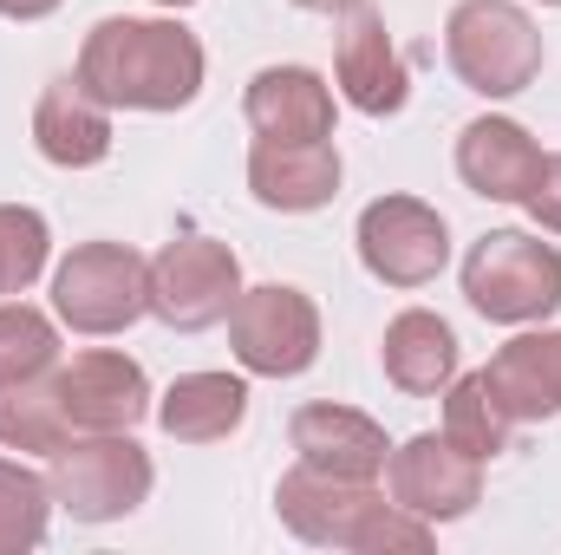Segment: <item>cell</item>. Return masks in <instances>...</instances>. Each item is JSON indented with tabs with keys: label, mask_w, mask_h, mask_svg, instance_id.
Here are the masks:
<instances>
[{
	"label": "cell",
	"mask_w": 561,
	"mask_h": 555,
	"mask_svg": "<svg viewBox=\"0 0 561 555\" xmlns=\"http://www.w3.org/2000/svg\"><path fill=\"white\" fill-rule=\"evenodd\" d=\"M72 72L112 112H183L209 79V53L170 13H105L85 33Z\"/></svg>",
	"instance_id": "1"
},
{
	"label": "cell",
	"mask_w": 561,
	"mask_h": 555,
	"mask_svg": "<svg viewBox=\"0 0 561 555\" xmlns=\"http://www.w3.org/2000/svg\"><path fill=\"white\" fill-rule=\"evenodd\" d=\"M275 517L287 523V536L313 543V550H346V555H419L437 543V530L419 523L412 510H399L379 484L359 477H327V471H280L275 484Z\"/></svg>",
	"instance_id": "2"
},
{
	"label": "cell",
	"mask_w": 561,
	"mask_h": 555,
	"mask_svg": "<svg viewBox=\"0 0 561 555\" xmlns=\"http://www.w3.org/2000/svg\"><path fill=\"white\" fill-rule=\"evenodd\" d=\"M444 59L450 72L463 79V92L477 99H516L542 79V26L529 7L516 0H457L450 20H444Z\"/></svg>",
	"instance_id": "3"
},
{
	"label": "cell",
	"mask_w": 561,
	"mask_h": 555,
	"mask_svg": "<svg viewBox=\"0 0 561 555\" xmlns=\"http://www.w3.org/2000/svg\"><path fill=\"white\" fill-rule=\"evenodd\" d=\"M46 484L72 523H118L150 503L157 464L131 431H72L46 457Z\"/></svg>",
	"instance_id": "4"
},
{
	"label": "cell",
	"mask_w": 561,
	"mask_h": 555,
	"mask_svg": "<svg viewBox=\"0 0 561 555\" xmlns=\"http://www.w3.org/2000/svg\"><path fill=\"white\" fill-rule=\"evenodd\" d=\"M463 301L496 327H536L561 307V249L529 229H490L463 256Z\"/></svg>",
	"instance_id": "5"
},
{
	"label": "cell",
	"mask_w": 561,
	"mask_h": 555,
	"mask_svg": "<svg viewBox=\"0 0 561 555\" xmlns=\"http://www.w3.org/2000/svg\"><path fill=\"white\" fill-rule=\"evenodd\" d=\"M53 314L59 327L85 333V340H112L131 320L150 314V262L131 242H79L72 256L53 262Z\"/></svg>",
	"instance_id": "6"
},
{
	"label": "cell",
	"mask_w": 561,
	"mask_h": 555,
	"mask_svg": "<svg viewBox=\"0 0 561 555\" xmlns=\"http://www.w3.org/2000/svg\"><path fill=\"white\" fill-rule=\"evenodd\" d=\"M242 301V262L216 236H176L150 256V320L170 333H209Z\"/></svg>",
	"instance_id": "7"
},
{
	"label": "cell",
	"mask_w": 561,
	"mask_h": 555,
	"mask_svg": "<svg viewBox=\"0 0 561 555\" xmlns=\"http://www.w3.org/2000/svg\"><path fill=\"white\" fill-rule=\"evenodd\" d=\"M229 347H236V366L255 373V380H300L320 360L313 294L294 287V281L242 287V301L229 307Z\"/></svg>",
	"instance_id": "8"
},
{
	"label": "cell",
	"mask_w": 561,
	"mask_h": 555,
	"mask_svg": "<svg viewBox=\"0 0 561 555\" xmlns=\"http://www.w3.org/2000/svg\"><path fill=\"white\" fill-rule=\"evenodd\" d=\"M359 262L386 287H431L450 262V223L424 196H373L359 209Z\"/></svg>",
	"instance_id": "9"
},
{
	"label": "cell",
	"mask_w": 561,
	"mask_h": 555,
	"mask_svg": "<svg viewBox=\"0 0 561 555\" xmlns=\"http://www.w3.org/2000/svg\"><path fill=\"white\" fill-rule=\"evenodd\" d=\"M386 497L399 510H412L419 523H463L483 503V457L457 451L444 431H419L405 444H392L386 457Z\"/></svg>",
	"instance_id": "10"
},
{
	"label": "cell",
	"mask_w": 561,
	"mask_h": 555,
	"mask_svg": "<svg viewBox=\"0 0 561 555\" xmlns=\"http://www.w3.org/2000/svg\"><path fill=\"white\" fill-rule=\"evenodd\" d=\"M333 86L359 118H399L412 105V72H405V53L379 7L346 13V26L333 39Z\"/></svg>",
	"instance_id": "11"
},
{
	"label": "cell",
	"mask_w": 561,
	"mask_h": 555,
	"mask_svg": "<svg viewBox=\"0 0 561 555\" xmlns=\"http://www.w3.org/2000/svg\"><path fill=\"white\" fill-rule=\"evenodd\" d=\"M53 393H59L72 431H131V424H144L150 406H157L144 366L131 353H118V347L72 353V360L53 373Z\"/></svg>",
	"instance_id": "12"
},
{
	"label": "cell",
	"mask_w": 561,
	"mask_h": 555,
	"mask_svg": "<svg viewBox=\"0 0 561 555\" xmlns=\"http://www.w3.org/2000/svg\"><path fill=\"white\" fill-rule=\"evenodd\" d=\"M287 444H294V464L327 471V477H359V484H379L392 457V438L379 418L359 406H333V399H313L287 418Z\"/></svg>",
	"instance_id": "13"
},
{
	"label": "cell",
	"mask_w": 561,
	"mask_h": 555,
	"mask_svg": "<svg viewBox=\"0 0 561 555\" xmlns=\"http://www.w3.org/2000/svg\"><path fill=\"white\" fill-rule=\"evenodd\" d=\"M340 150L333 138H255L249 144V196L262 209H280V216H313L340 196Z\"/></svg>",
	"instance_id": "14"
},
{
	"label": "cell",
	"mask_w": 561,
	"mask_h": 555,
	"mask_svg": "<svg viewBox=\"0 0 561 555\" xmlns=\"http://www.w3.org/2000/svg\"><path fill=\"white\" fill-rule=\"evenodd\" d=\"M542 157L549 150L529 138V125H516L503 112H483L457 132V177L483 203H529V190L542 177Z\"/></svg>",
	"instance_id": "15"
},
{
	"label": "cell",
	"mask_w": 561,
	"mask_h": 555,
	"mask_svg": "<svg viewBox=\"0 0 561 555\" xmlns=\"http://www.w3.org/2000/svg\"><path fill=\"white\" fill-rule=\"evenodd\" d=\"M33 150L53 170H92L112 157V105L85 92L79 72L53 79L33 105Z\"/></svg>",
	"instance_id": "16"
},
{
	"label": "cell",
	"mask_w": 561,
	"mask_h": 555,
	"mask_svg": "<svg viewBox=\"0 0 561 555\" xmlns=\"http://www.w3.org/2000/svg\"><path fill=\"white\" fill-rule=\"evenodd\" d=\"M242 118L255 138H333V86L313 66H262L242 92Z\"/></svg>",
	"instance_id": "17"
},
{
	"label": "cell",
	"mask_w": 561,
	"mask_h": 555,
	"mask_svg": "<svg viewBox=\"0 0 561 555\" xmlns=\"http://www.w3.org/2000/svg\"><path fill=\"white\" fill-rule=\"evenodd\" d=\"M490 386L503 393V406L516 424H549L561 418V327H523L516 340H503L490 353Z\"/></svg>",
	"instance_id": "18"
},
{
	"label": "cell",
	"mask_w": 561,
	"mask_h": 555,
	"mask_svg": "<svg viewBox=\"0 0 561 555\" xmlns=\"http://www.w3.org/2000/svg\"><path fill=\"white\" fill-rule=\"evenodd\" d=\"M379 366L405 399H437L457 380V327L431 307H405L379 333Z\"/></svg>",
	"instance_id": "19"
},
{
	"label": "cell",
	"mask_w": 561,
	"mask_h": 555,
	"mask_svg": "<svg viewBox=\"0 0 561 555\" xmlns=\"http://www.w3.org/2000/svg\"><path fill=\"white\" fill-rule=\"evenodd\" d=\"M150 418H157L163 438H176V444H222V438H236L242 418H249V380H242V373H176V380L157 393Z\"/></svg>",
	"instance_id": "20"
},
{
	"label": "cell",
	"mask_w": 561,
	"mask_h": 555,
	"mask_svg": "<svg viewBox=\"0 0 561 555\" xmlns=\"http://www.w3.org/2000/svg\"><path fill=\"white\" fill-rule=\"evenodd\" d=\"M444 438L457 444V451H470V457H503L510 451V438H516V418H510V406H503V393L490 386V373L477 366V373H457L444 393Z\"/></svg>",
	"instance_id": "21"
},
{
	"label": "cell",
	"mask_w": 561,
	"mask_h": 555,
	"mask_svg": "<svg viewBox=\"0 0 561 555\" xmlns=\"http://www.w3.org/2000/svg\"><path fill=\"white\" fill-rule=\"evenodd\" d=\"M66 438H72V424H66V406L53 393V373L0 380V451H13V457H53Z\"/></svg>",
	"instance_id": "22"
},
{
	"label": "cell",
	"mask_w": 561,
	"mask_h": 555,
	"mask_svg": "<svg viewBox=\"0 0 561 555\" xmlns=\"http://www.w3.org/2000/svg\"><path fill=\"white\" fill-rule=\"evenodd\" d=\"M53 510H59V503H53V484H46L26 457L0 451V555L39 550Z\"/></svg>",
	"instance_id": "23"
},
{
	"label": "cell",
	"mask_w": 561,
	"mask_h": 555,
	"mask_svg": "<svg viewBox=\"0 0 561 555\" xmlns=\"http://www.w3.org/2000/svg\"><path fill=\"white\" fill-rule=\"evenodd\" d=\"M59 360V314L33 307V301H0V380H33L53 373Z\"/></svg>",
	"instance_id": "24"
},
{
	"label": "cell",
	"mask_w": 561,
	"mask_h": 555,
	"mask_svg": "<svg viewBox=\"0 0 561 555\" xmlns=\"http://www.w3.org/2000/svg\"><path fill=\"white\" fill-rule=\"evenodd\" d=\"M53 269V229L33 203H0V301L26 294Z\"/></svg>",
	"instance_id": "25"
},
{
	"label": "cell",
	"mask_w": 561,
	"mask_h": 555,
	"mask_svg": "<svg viewBox=\"0 0 561 555\" xmlns=\"http://www.w3.org/2000/svg\"><path fill=\"white\" fill-rule=\"evenodd\" d=\"M523 209L536 216V229L561 236V150L542 157V177H536V190H529V203H523Z\"/></svg>",
	"instance_id": "26"
},
{
	"label": "cell",
	"mask_w": 561,
	"mask_h": 555,
	"mask_svg": "<svg viewBox=\"0 0 561 555\" xmlns=\"http://www.w3.org/2000/svg\"><path fill=\"white\" fill-rule=\"evenodd\" d=\"M59 7H66V0H0V20H20V26H26V20H46V13H59Z\"/></svg>",
	"instance_id": "27"
},
{
	"label": "cell",
	"mask_w": 561,
	"mask_h": 555,
	"mask_svg": "<svg viewBox=\"0 0 561 555\" xmlns=\"http://www.w3.org/2000/svg\"><path fill=\"white\" fill-rule=\"evenodd\" d=\"M287 7H300V13H353V7H366V0H287Z\"/></svg>",
	"instance_id": "28"
},
{
	"label": "cell",
	"mask_w": 561,
	"mask_h": 555,
	"mask_svg": "<svg viewBox=\"0 0 561 555\" xmlns=\"http://www.w3.org/2000/svg\"><path fill=\"white\" fill-rule=\"evenodd\" d=\"M150 7H163V13H183V7H196V0H150Z\"/></svg>",
	"instance_id": "29"
},
{
	"label": "cell",
	"mask_w": 561,
	"mask_h": 555,
	"mask_svg": "<svg viewBox=\"0 0 561 555\" xmlns=\"http://www.w3.org/2000/svg\"><path fill=\"white\" fill-rule=\"evenodd\" d=\"M542 7H561V0H542Z\"/></svg>",
	"instance_id": "30"
}]
</instances>
